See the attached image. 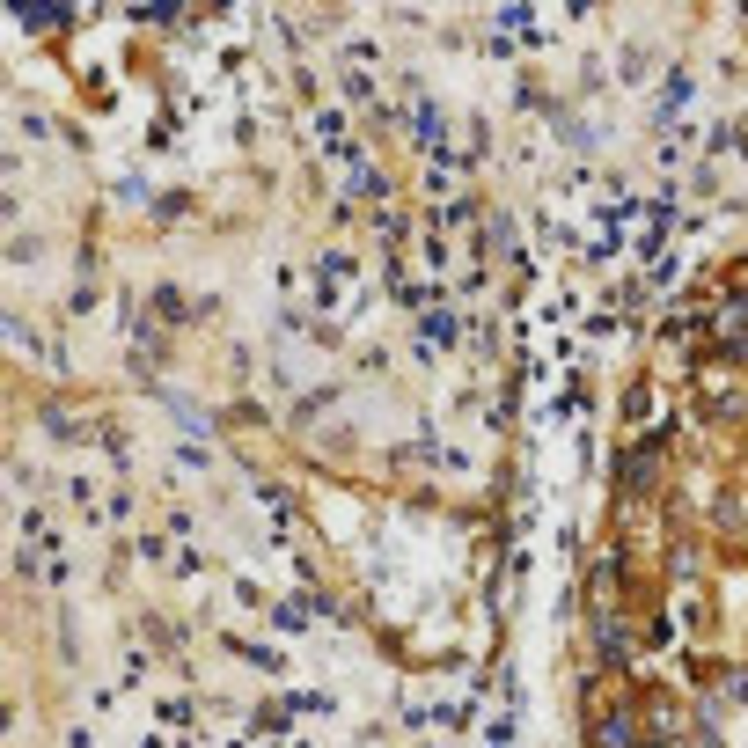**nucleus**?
Segmentation results:
<instances>
[{
  "mask_svg": "<svg viewBox=\"0 0 748 748\" xmlns=\"http://www.w3.org/2000/svg\"><path fill=\"white\" fill-rule=\"evenodd\" d=\"M595 748H638L631 719H602V726H595Z\"/></svg>",
  "mask_w": 748,
  "mask_h": 748,
  "instance_id": "obj_1",
  "label": "nucleus"
}]
</instances>
